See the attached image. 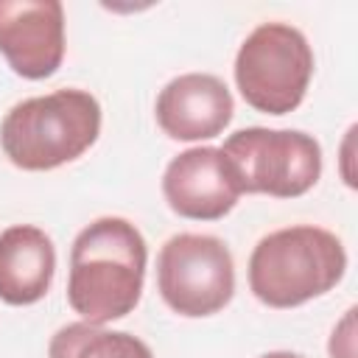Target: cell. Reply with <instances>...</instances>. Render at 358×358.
I'll return each instance as SVG.
<instances>
[{"instance_id":"obj_9","label":"cell","mask_w":358,"mask_h":358,"mask_svg":"<svg viewBox=\"0 0 358 358\" xmlns=\"http://www.w3.org/2000/svg\"><path fill=\"white\" fill-rule=\"evenodd\" d=\"M232 115V92L213 73H182L171 78L154 103L157 126L179 143H201L224 134Z\"/></svg>"},{"instance_id":"obj_5","label":"cell","mask_w":358,"mask_h":358,"mask_svg":"<svg viewBox=\"0 0 358 358\" xmlns=\"http://www.w3.org/2000/svg\"><path fill=\"white\" fill-rule=\"evenodd\" d=\"M241 193L271 199H299L322 176V145L299 129L246 126L232 131L221 145Z\"/></svg>"},{"instance_id":"obj_10","label":"cell","mask_w":358,"mask_h":358,"mask_svg":"<svg viewBox=\"0 0 358 358\" xmlns=\"http://www.w3.org/2000/svg\"><path fill=\"white\" fill-rule=\"evenodd\" d=\"M56 274V246L36 224H11L0 232V299L14 308L39 302Z\"/></svg>"},{"instance_id":"obj_3","label":"cell","mask_w":358,"mask_h":358,"mask_svg":"<svg viewBox=\"0 0 358 358\" xmlns=\"http://www.w3.org/2000/svg\"><path fill=\"white\" fill-rule=\"evenodd\" d=\"M101 134V103L78 87L14 103L0 120V148L20 171H53L84 157Z\"/></svg>"},{"instance_id":"obj_13","label":"cell","mask_w":358,"mask_h":358,"mask_svg":"<svg viewBox=\"0 0 358 358\" xmlns=\"http://www.w3.org/2000/svg\"><path fill=\"white\" fill-rule=\"evenodd\" d=\"M257 358H305V355L291 352V350H271V352H263V355H257Z\"/></svg>"},{"instance_id":"obj_6","label":"cell","mask_w":358,"mask_h":358,"mask_svg":"<svg viewBox=\"0 0 358 358\" xmlns=\"http://www.w3.org/2000/svg\"><path fill=\"white\" fill-rule=\"evenodd\" d=\"M157 291L185 319H204L224 310L235 296L229 246L204 232L171 235L157 252Z\"/></svg>"},{"instance_id":"obj_1","label":"cell","mask_w":358,"mask_h":358,"mask_svg":"<svg viewBox=\"0 0 358 358\" xmlns=\"http://www.w3.org/2000/svg\"><path fill=\"white\" fill-rule=\"evenodd\" d=\"M145 266V238L129 218H95L70 246L67 305L90 324L123 319L140 305Z\"/></svg>"},{"instance_id":"obj_4","label":"cell","mask_w":358,"mask_h":358,"mask_svg":"<svg viewBox=\"0 0 358 358\" xmlns=\"http://www.w3.org/2000/svg\"><path fill=\"white\" fill-rule=\"evenodd\" d=\"M313 50L305 34L288 22H260L235 53L232 76L241 98L263 115L294 112L313 78Z\"/></svg>"},{"instance_id":"obj_12","label":"cell","mask_w":358,"mask_h":358,"mask_svg":"<svg viewBox=\"0 0 358 358\" xmlns=\"http://www.w3.org/2000/svg\"><path fill=\"white\" fill-rule=\"evenodd\" d=\"M355 313L358 308L350 305L344 316L336 322L330 338H327V355L330 358H358V330H355Z\"/></svg>"},{"instance_id":"obj_7","label":"cell","mask_w":358,"mask_h":358,"mask_svg":"<svg viewBox=\"0 0 358 358\" xmlns=\"http://www.w3.org/2000/svg\"><path fill=\"white\" fill-rule=\"evenodd\" d=\"M0 53L20 78H50L64 62V6L59 0H0Z\"/></svg>"},{"instance_id":"obj_8","label":"cell","mask_w":358,"mask_h":358,"mask_svg":"<svg viewBox=\"0 0 358 358\" xmlns=\"http://www.w3.org/2000/svg\"><path fill=\"white\" fill-rule=\"evenodd\" d=\"M162 196L179 218L218 221L235 210L243 193L221 148L193 145L165 165Z\"/></svg>"},{"instance_id":"obj_11","label":"cell","mask_w":358,"mask_h":358,"mask_svg":"<svg viewBox=\"0 0 358 358\" xmlns=\"http://www.w3.org/2000/svg\"><path fill=\"white\" fill-rule=\"evenodd\" d=\"M48 358H154L151 347L126 330H106L103 324L70 322L48 341Z\"/></svg>"},{"instance_id":"obj_2","label":"cell","mask_w":358,"mask_h":358,"mask_svg":"<svg viewBox=\"0 0 358 358\" xmlns=\"http://www.w3.org/2000/svg\"><path fill=\"white\" fill-rule=\"evenodd\" d=\"M347 274L341 238L316 224L263 235L249 255V291L266 308L288 310L333 291Z\"/></svg>"}]
</instances>
